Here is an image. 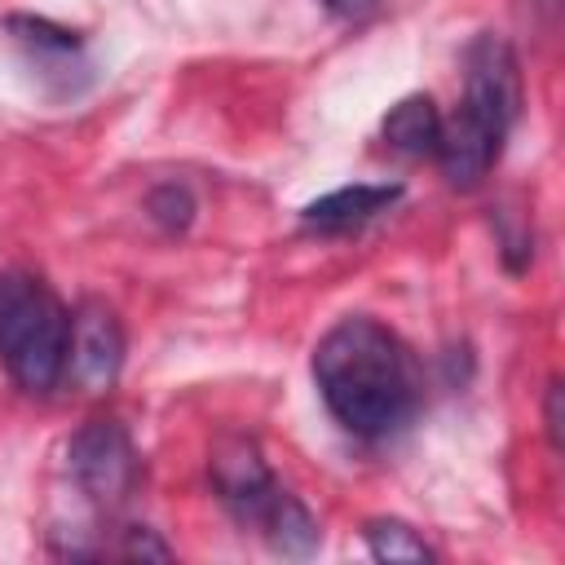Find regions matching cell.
Here are the masks:
<instances>
[{"label":"cell","instance_id":"cell-5","mask_svg":"<svg viewBox=\"0 0 565 565\" xmlns=\"http://www.w3.org/2000/svg\"><path fill=\"white\" fill-rule=\"evenodd\" d=\"M124 371V327L102 300H79L71 313L66 380L79 393H106Z\"/></svg>","mask_w":565,"mask_h":565},{"label":"cell","instance_id":"cell-6","mask_svg":"<svg viewBox=\"0 0 565 565\" xmlns=\"http://www.w3.org/2000/svg\"><path fill=\"white\" fill-rule=\"evenodd\" d=\"M212 486L221 494V503L230 508V516L238 525L260 530V521L269 516V508L278 503V494L287 486L274 481L269 463L260 459L252 437H225L212 450Z\"/></svg>","mask_w":565,"mask_h":565},{"label":"cell","instance_id":"cell-10","mask_svg":"<svg viewBox=\"0 0 565 565\" xmlns=\"http://www.w3.org/2000/svg\"><path fill=\"white\" fill-rule=\"evenodd\" d=\"M437 137H441V110L433 106L428 93H411V97H402V102L384 115V141H388V150H397V154L424 159V154L437 150Z\"/></svg>","mask_w":565,"mask_h":565},{"label":"cell","instance_id":"cell-3","mask_svg":"<svg viewBox=\"0 0 565 565\" xmlns=\"http://www.w3.org/2000/svg\"><path fill=\"white\" fill-rule=\"evenodd\" d=\"M66 463H71V477H75L79 494L93 499L106 512L119 508L137 490V477H141L137 446L124 433V424H115V419H88L71 437Z\"/></svg>","mask_w":565,"mask_h":565},{"label":"cell","instance_id":"cell-11","mask_svg":"<svg viewBox=\"0 0 565 565\" xmlns=\"http://www.w3.org/2000/svg\"><path fill=\"white\" fill-rule=\"evenodd\" d=\"M260 534H265V543H269L274 552H282V556H309V552H318V539H322L313 512H309L291 490L278 494V503H274L269 516L260 521Z\"/></svg>","mask_w":565,"mask_h":565},{"label":"cell","instance_id":"cell-13","mask_svg":"<svg viewBox=\"0 0 565 565\" xmlns=\"http://www.w3.org/2000/svg\"><path fill=\"white\" fill-rule=\"evenodd\" d=\"M146 212H150V221H154L163 234H181V230L194 221V194H190L181 181H163V185L150 190Z\"/></svg>","mask_w":565,"mask_h":565},{"label":"cell","instance_id":"cell-15","mask_svg":"<svg viewBox=\"0 0 565 565\" xmlns=\"http://www.w3.org/2000/svg\"><path fill=\"white\" fill-rule=\"evenodd\" d=\"M543 419H547V437L552 446L561 450V380L547 384V406H543Z\"/></svg>","mask_w":565,"mask_h":565},{"label":"cell","instance_id":"cell-7","mask_svg":"<svg viewBox=\"0 0 565 565\" xmlns=\"http://www.w3.org/2000/svg\"><path fill=\"white\" fill-rule=\"evenodd\" d=\"M9 35L13 44L22 49V57L40 71V79L53 88V93H79L88 84V57H84V40L49 18H31V13H13L9 18Z\"/></svg>","mask_w":565,"mask_h":565},{"label":"cell","instance_id":"cell-2","mask_svg":"<svg viewBox=\"0 0 565 565\" xmlns=\"http://www.w3.org/2000/svg\"><path fill=\"white\" fill-rule=\"evenodd\" d=\"M71 313L26 269L0 274V362L22 393H53L66 380Z\"/></svg>","mask_w":565,"mask_h":565},{"label":"cell","instance_id":"cell-1","mask_svg":"<svg viewBox=\"0 0 565 565\" xmlns=\"http://www.w3.org/2000/svg\"><path fill=\"white\" fill-rule=\"evenodd\" d=\"M313 384L331 419L362 437H393L419 406V380L406 344L375 318H340L313 349Z\"/></svg>","mask_w":565,"mask_h":565},{"label":"cell","instance_id":"cell-14","mask_svg":"<svg viewBox=\"0 0 565 565\" xmlns=\"http://www.w3.org/2000/svg\"><path fill=\"white\" fill-rule=\"evenodd\" d=\"M124 556H150V561H168V556H172V547H168L163 539H154V530L132 525V530H124Z\"/></svg>","mask_w":565,"mask_h":565},{"label":"cell","instance_id":"cell-4","mask_svg":"<svg viewBox=\"0 0 565 565\" xmlns=\"http://www.w3.org/2000/svg\"><path fill=\"white\" fill-rule=\"evenodd\" d=\"M463 110L481 115L499 132H512L521 115V66L503 35L481 31L463 53Z\"/></svg>","mask_w":565,"mask_h":565},{"label":"cell","instance_id":"cell-12","mask_svg":"<svg viewBox=\"0 0 565 565\" xmlns=\"http://www.w3.org/2000/svg\"><path fill=\"white\" fill-rule=\"evenodd\" d=\"M366 547L375 561H433V547L397 516H375L366 521Z\"/></svg>","mask_w":565,"mask_h":565},{"label":"cell","instance_id":"cell-8","mask_svg":"<svg viewBox=\"0 0 565 565\" xmlns=\"http://www.w3.org/2000/svg\"><path fill=\"white\" fill-rule=\"evenodd\" d=\"M503 141H508V132H499L494 124H486L481 115H472V110L459 106L450 119H441V137H437V150L433 154L441 163V177L455 190H472L494 168Z\"/></svg>","mask_w":565,"mask_h":565},{"label":"cell","instance_id":"cell-16","mask_svg":"<svg viewBox=\"0 0 565 565\" xmlns=\"http://www.w3.org/2000/svg\"><path fill=\"white\" fill-rule=\"evenodd\" d=\"M331 13H340V18H362V13H371L380 0H322Z\"/></svg>","mask_w":565,"mask_h":565},{"label":"cell","instance_id":"cell-9","mask_svg":"<svg viewBox=\"0 0 565 565\" xmlns=\"http://www.w3.org/2000/svg\"><path fill=\"white\" fill-rule=\"evenodd\" d=\"M397 199H402V185L397 181H384V185H340V190L313 199L305 207L300 225L309 234H344V230H358L371 216L388 212Z\"/></svg>","mask_w":565,"mask_h":565}]
</instances>
